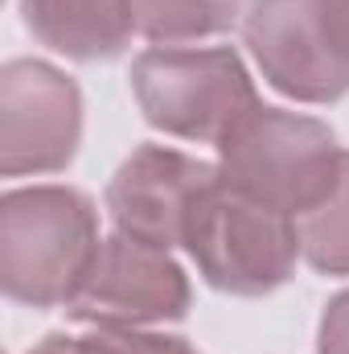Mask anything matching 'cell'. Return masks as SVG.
Masks as SVG:
<instances>
[{
    "mask_svg": "<svg viewBox=\"0 0 349 354\" xmlns=\"http://www.w3.org/2000/svg\"><path fill=\"white\" fill-rule=\"evenodd\" d=\"M300 252L317 272L349 276V153L341 157V174L329 198L300 218Z\"/></svg>",
    "mask_w": 349,
    "mask_h": 354,
    "instance_id": "cell-11",
    "label": "cell"
},
{
    "mask_svg": "<svg viewBox=\"0 0 349 354\" xmlns=\"http://www.w3.org/2000/svg\"><path fill=\"white\" fill-rule=\"evenodd\" d=\"M243 37L275 91L300 103L349 95V0H251Z\"/></svg>",
    "mask_w": 349,
    "mask_h": 354,
    "instance_id": "cell-5",
    "label": "cell"
},
{
    "mask_svg": "<svg viewBox=\"0 0 349 354\" xmlns=\"http://www.w3.org/2000/svg\"><path fill=\"white\" fill-rule=\"evenodd\" d=\"M321 354H349V292H341L321 322Z\"/></svg>",
    "mask_w": 349,
    "mask_h": 354,
    "instance_id": "cell-13",
    "label": "cell"
},
{
    "mask_svg": "<svg viewBox=\"0 0 349 354\" xmlns=\"http://www.w3.org/2000/svg\"><path fill=\"white\" fill-rule=\"evenodd\" d=\"M21 8L41 46L79 62L123 54L136 29L128 0H21Z\"/></svg>",
    "mask_w": 349,
    "mask_h": 354,
    "instance_id": "cell-9",
    "label": "cell"
},
{
    "mask_svg": "<svg viewBox=\"0 0 349 354\" xmlns=\"http://www.w3.org/2000/svg\"><path fill=\"white\" fill-rule=\"evenodd\" d=\"M128 4L136 29L165 46L226 33L243 12V0H128Z\"/></svg>",
    "mask_w": 349,
    "mask_h": 354,
    "instance_id": "cell-10",
    "label": "cell"
},
{
    "mask_svg": "<svg viewBox=\"0 0 349 354\" xmlns=\"http://www.w3.org/2000/svg\"><path fill=\"white\" fill-rule=\"evenodd\" d=\"M128 334H132L136 354H197L189 342H181V338H165V334H136V330H128Z\"/></svg>",
    "mask_w": 349,
    "mask_h": 354,
    "instance_id": "cell-14",
    "label": "cell"
},
{
    "mask_svg": "<svg viewBox=\"0 0 349 354\" xmlns=\"http://www.w3.org/2000/svg\"><path fill=\"white\" fill-rule=\"evenodd\" d=\"M83 136L79 87L46 62H8L0 75V169L8 177L70 165Z\"/></svg>",
    "mask_w": 349,
    "mask_h": 354,
    "instance_id": "cell-7",
    "label": "cell"
},
{
    "mask_svg": "<svg viewBox=\"0 0 349 354\" xmlns=\"http://www.w3.org/2000/svg\"><path fill=\"white\" fill-rule=\"evenodd\" d=\"M341 157L346 153L321 120L255 107L222 136L218 177L235 194L300 223L337 185Z\"/></svg>",
    "mask_w": 349,
    "mask_h": 354,
    "instance_id": "cell-2",
    "label": "cell"
},
{
    "mask_svg": "<svg viewBox=\"0 0 349 354\" xmlns=\"http://www.w3.org/2000/svg\"><path fill=\"white\" fill-rule=\"evenodd\" d=\"M181 248L214 288L235 297H263L292 276L300 256V223L235 194L222 185V177H214L189 214Z\"/></svg>",
    "mask_w": 349,
    "mask_h": 354,
    "instance_id": "cell-3",
    "label": "cell"
},
{
    "mask_svg": "<svg viewBox=\"0 0 349 354\" xmlns=\"http://www.w3.org/2000/svg\"><path fill=\"white\" fill-rule=\"evenodd\" d=\"M132 87L152 128L222 145V136L259 107L235 50H148L132 66Z\"/></svg>",
    "mask_w": 349,
    "mask_h": 354,
    "instance_id": "cell-4",
    "label": "cell"
},
{
    "mask_svg": "<svg viewBox=\"0 0 349 354\" xmlns=\"http://www.w3.org/2000/svg\"><path fill=\"white\" fill-rule=\"evenodd\" d=\"M94 206L79 189L33 185L0 202V280L21 305H70L99 256Z\"/></svg>",
    "mask_w": 349,
    "mask_h": 354,
    "instance_id": "cell-1",
    "label": "cell"
},
{
    "mask_svg": "<svg viewBox=\"0 0 349 354\" xmlns=\"http://www.w3.org/2000/svg\"><path fill=\"white\" fill-rule=\"evenodd\" d=\"M74 322L99 330H136L152 322H177L189 309V280L165 248L115 235L99 243L79 297L66 305Z\"/></svg>",
    "mask_w": 349,
    "mask_h": 354,
    "instance_id": "cell-6",
    "label": "cell"
},
{
    "mask_svg": "<svg viewBox=\"0 0 349 354\" xmlns=\"http://www.w3.org/2000/svg\"><path fill=\"white\" fill-rule=\"evenodd\" d=\"M214 177L218 165L193 161L177 149H136L107 185V210L115 218V231L165 252L185 243L189 214L197 198L214 185Z\"/></svg>",
    "mask_w": 349,
    "mask_h": 354,
    "instance_id": "cell-8",
    "label": "cell"
},
{
    "mask_svg": "<svg viewBox=\"0 0 349 354\" xmlns=\"http://www.w3.org/2000/svg\"><path fill=\"white\" fill-rule=\"evenodd\" d=\"M29 354H136V346H132L128 330H94V334H83V338L50 334L37 351Z\"/></svg>",
    "mask_w": 349,
    "mask_h": 354,
    "instance_id": "cell-12",
    "label": "cell"
}]
</instances>
